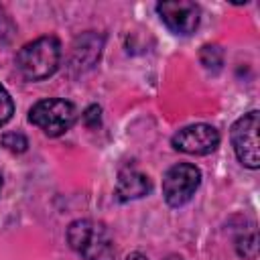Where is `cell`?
Segmentation results:
<instances>
[{
  "label": "cell",
  "mask_w": 260,
  "mask_h": 260,
  "mask_svg": "<svg viewBox=\"0 0 260 260\" xmlns=\"http://www.w3.org/2000/svg\"><path fill=\"white\" fill-rule=\"evenodd\" d=\"M69 246L85 260H116V244L110 230L95 219H75L67 228Z\"/></svg>",
  "instance_id": "obj_1"
},
{
  "label": "cell",
  "mask_w": 260,
  "mask_h": 260,
  "mask_svg": "<svg viewBox=\"0 0 260 260\" xmlns=\"http://www.w3.org/2000/svg\"><path fill=\"white\" fill-rule=\"evenodd\" d=\"M61 61V43L57 37H39L16 53V69L28 81L51 77Z\"/></svg>",
  "instance_id": "obj_2"
},
{
  "label": "cell",
  "mask_w": 260,
  "mask_h": 260,
  "mask_svg": "<svg viewBox=\"0 0 260 260\" xmlns=\"http://www.w3.org/2000/svg\"><path fill=\"white\" fill-rule=\"evenodd\" d=\"M75 118H77L75 106L59 98L41 100L28 112V120L49 136L65 134L75 124Z\"/></svg>",
  "instance_id": "obj_3"
},
{
  "label": "cell",
  "mask_w": 260,
  "mask_h": 260,
  "mask_svg": "<svg viewBox=\"0 0 260 260\" xmlns=\"http://www.w3.org/2000/svg\"><path fill=\"white\" fill-rule=\"evenodd\" d=\"M201 183V171L191 162L173 165L162 177V195L171 207L185 205Z\"/></svg>",
  "instance_id": "obj_4"
},
{
  "label": "cell",
  "mask_w": 260,
  "mask_h": 260,
  "mask_svg": "<svg viewBox=\"0 0 260 260\" xmlns=\"http://www.w3.org/2000/svg\"><path fill=\"white\" fill-rule=\"evenodd\" d=\"M232 144L240 162L248 169H258V112L252 110L232 126Z\"/></svg>",
  "instance_id": "obj_5"
},
{
  "label": "cell",
  "mask_w": 260,
  "mask_h": 260,
  "mask_svg": "<svg viewBox=\"0 0 260 260\" xmlns=\"http://www.w3.org/2000/svg\"><path fill=\"white\" fill-rule=\"evenodd\" d=\"M156 12L160 20L175 32V35H191L199 26L201 10L195 2L189 0H171V2H158Z\"/></svg>",
  "instance_id": "obj_6"
},
{
  "label": "cell",
  "mask_w": 260,
  "mask_h": 260,
  "mask_svg": "<svg viewBox=\"0 0 260 260\" xmlns=\"http://www.w3.org/2000/svg\"><path fill=\"white\" fill-rule=\"evenodd\" d=\"M219 144V132L209 124H193L181 128L173 136V146L187 154H207Z\"/></svg>",
  "instance_id": "obj_7"
},
{
  "label": "cell",
  "mask_w": 260,
  "mask_h": 260,
  "mask_svg": "<svg viewBox=\"0 0 260 260\" xmlns=\"http://www.w3.org/2000/svg\"><path fill=\"white\" fill-rule=\"evenodd\" d=\"M150 191V179L136 171V169H122L118 175V185H116V195L120 201H130V199H140Z\"/></svg>",
  "instance_id": "obj_8"
},
{
  "label": "cell",
  "mask_w": 260,
  "mask_h": 260,
  "mask_svg": "<svg viewBox=\"0 0 260 260\" xmlns=\"http://www.w3.org/2000/svg\"><path fill=\"white\" fill-rule=\"evenodd\" d=\"M2 146H6L12 152H24L26 146H28V140L20 132H6L2 136Z\"/></svg>",
  "instance_id": "obj_9"
},
{
  "label": "cell",
  "mask_w": 260,
  "mask_h": 260,
  "mask_svg": "<svg viewBox=\"0 0 260 260\" xmlns=\"http://www.w3.org/2000/svg\"><path fill=\"white\" fill-rule=\"evenodd\" d=\"M14 114V102L10 98V93L0 85V126H4Z\"/></svg>",
  "instance_id": "obj_10"
},
{
  "label": "cell",
  "mask_w": 260,
  "mask_h": 260,
  "mask_svg": "<svg viewBox=\"0 0 260 260\" xmlns=\"http://www.w3.org/2000/svg\"><path fill=\"white\" fill-rule=\"evenodd\" d=\"M14 30H16V26H14L10 14L4 10V6H0V43L10 41L12 35H14Z\"/></svg>",
  "instance_id": "obj_11"
},
{
  "label": "cell",
  "mask_w": 260,
  "mask_h": 260,
  "mask_svg": "<svg viewBox=\"0 0 260 260\" xmlns=\"http://www.w3.org/2000/svg\"><path fill=\"white\" fill-rule=\"evenodd\" d=\"M126 260H146V256H142L140 252H134V254H130Z\"/></svg>",
  "instance_id": "obj_12"
},
{
  "label": "cell",
  "mask_w": 260,
  "mask_h": 260,
  "mask_svg": "<svg viewBox=\"0 0 260 260\" xmlns=\"http://www.w3.org/2000/svg\"><path fill=\"white\" fill-rule=\"evenodd\" d=\"M162 260H183V258H179V256H167V258H162Z\"/></svg>",
  "instance_id": "obj_13"
},
{
  "label": "cell",
  "mask_w": 260,
  "mask_h": 260,
  "mask_svg": "<svg viewBox=\"0 0 260 260\" xmlns=\"http://www.w3.org/2000/svg\"><path fill=\"white\" fill-rule=\"evenodd\" d=\"M0 189H2V177H0Z\"/></svg>",
  "instance_id": "obj_14"
}]
</instances>
